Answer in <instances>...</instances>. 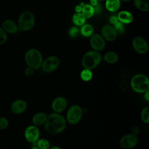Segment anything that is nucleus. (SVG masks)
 Segmentation results:
<instances>
[{
  "instance_id": "1",
  "label": "nucleus",
  "mask_w": 149,
  "mask_h": 149,
  "mask_svg": "<svg viewBox=\"0 0 149 149\" xmlns=\"http://www.w3.org/2000/svg\"><path fill=\"white\" fill-rule=\"evenodd\" d=\"M67 126V122L61 114L52 112L48 115L44 123L45 130L50 134H58L63 132Z\"/></svg>"
},
{
  "instance_id": "2",
  "label": "nucleus",
  "mask_w": 149,
  "mask_h": 149,
  "mask_svg": "<svg viewBox=\"0 0 149 149\" xmlns=\"http://www.w3.org/2000/svg\"><path fill=\"white\" fill-rule=\"evenodd\" d=\"M36 22L33 13L29 10H24L19 15L17 20V26L20 31H28L34 26Z\"/></svg>"
},
{
  "instance_id": "3",
  "label": "nucleus",
  "mask_w": 149,
  "mask_h": 149,
  "mask_svg": "<svg viewBox=\"0 0 149 149\" xmlns=\"http://www.w3.org/2000/svg\"><path fill=\"white\" fill-rule=\"evenodd\" d=\"M24 61L27 66L34 70L38 69L41 66L43 61L42 55L38 49L31 48L26 52Z\"/></svg>"
},
{
  "instance_id": "4",
  "label": "nucleus",
  "mask_w": 149,
  "mask_h": 149,
  "mask_svg": "<svg viewBox=\"0 0 149 149\" xmlns=\"http://www.w3.org/2000/svg\"><path fill=\"white\" fill-rule=\"evenodd\" d=\"M102 56L99 52L90 51L87 52L83 56L81 63L83 66L90 70L95 68L101 62Z\"/></svg>"
},
{
  "instance_id": "5",
  "label": "nucleus",
  "mask_w": 149,
  "mask_h": 149,
  "mask_svg": "<svg viewBox=\"0 0 149 149\" xmlns=\"http://www.w3.org/2000/svg\"><path fill=\"white\" fill-rule=\"evenodd\" d=\"M132 90L137 93H144L149 89V80L147 76L138 74L134 76L130 81Z\"/></svg>"
},
{
  "instance_id": "6",
  "label": "nucleus",
  "mask_w": 149,
  "mask_h": 149,
  "mask_svg": "<svg viewBox=\"0 0 149 149\" xmlns=\"http://www.w3.org/2000/svg\"><path fill=\"white\" fill-rule=\"evenodd\" d=\"M83 114V109L80 105H72L68 109L65 119L66 122L70 125H76L81 120Z\"/></svg>"
},
{
  "instance_id": "7",
  "label": "nucleus",
  "mask_w": 149,
  "mask_h": 149,
  "mask_svg": "<svg viewBox=\"0 0 149 149\" xmlns=\"http://www.w3.org/2000/svg\"><path fill=\"white\" fill-rule=\"evenodd\" d=\"M60 64L59 59L56 56H50L42 61L41 66L45 73H51L56 69Z\"/></svg>"
},
{
  "instance_id": "8",
  "label": "nucleus",
  "mask_w": 149,
  "mask_h": 149,
  "mask_svg": "<svg viewBox=\"0 0 149 149\" xmlns=\"http://www.w3.org/2000/svg\"><path fill=\"white\" fill-rule=\"evenodd\" d=\"M138 143V138L132 133L123 136L119 140V146L123 149H132L135 147Z\"/></svg>"
},
{
  "instance_id": "9",
  "label": "nucleus",
  "mask_w": 149,
  "mask_h": 149,
  "mask_svg": "<svg viewBox=\"0 0 149 149\" xmlns=\"http://www.w3.org/2000/svg\"><path fill=\"white\" fill-rule=\"evenodd\" d=\"M40 132L38 127L33 125L28 126L24 132V138L30 143L37 142L40 139Z\"/></svg>"
},
{
  "instance_id": "10",
  "label": "nucleus",
  "mask_w": 149,
  "mask_h": 149,
  "mask_svg": "<svg viewBox=\"0 0 149 149\" xmlns=\"http://www.w3.org/2000/svg\"><path fill=\"white\" fill-rule=\"evenodd\" d=\"M132 46L133 49L140 54H145L148 51V44L147 42L141 37H136L133 39Z\"/></svg>"
},
{
  "instance_id": "11",
  "label": "nucleus",
  "mask_w": 149,
  "mask_h": 149,
  "mask_svg": "<svg viewBox=\"0 0 149 149\" xmlns=\"http://www.w3.org/2000/svg\"><path fill=\"white\" fill-rule=\"evenodd\" d=\"M68 106V101L66 98L59 96L56 97L51 103V108L54 112L61 113L63 112Z\"/></svg>"
},
{
  "instance_id": "12",
  "label": "nucleus",
  "mask_w": 149,
  "mask_h": 149,
  "mask_svg": "<svg viewBox=\"0 0 149 149\" xmlns=\"http://www.w3.org/2000/svg\"><path fill=\"white\" fill-rule=\"evenodd\" d=\"M90 44L91 48L95 51H100L104 49L105 47V41L101 35L95 34L91 36Z\"/></svg>"
},
{
  "instance_id": "13",
  "label": "nucleus",
  "mask_w": 149,
  "mask_h": 149,
  "mask_svg": "<svg viewBox=\"0 0 149 149\" xmlns=\"http://www.w3.org/2000/svg\"><path fill=\"white\" fill-rule=\"evenodd\" d=\"M27 108V102L22 99L13 101L10 105L11 112L16 115H20L26 111Z\"/></svg>"
},
{
  "instance_id": "14",
  "label": "nucleus",
  "mask_w": 149,
  "mask_h": 149,
  "mask_svg": "<svg viewBox=\"0 0 149 149\" xmlns=\"http://www.w3.org/2000/svg\"><path fill=\"white\" fill-rule=\"evenodd\" d=\"M118 33L113 26L109 24L104 25L101 29V36L104 40L113 41L117 37Z\"/></svg>"
},
{
  "instance_id": "15",
  "label": "nucleus",
  "mask_w": 149,
  "mask_h": 149,
  "mask_svg": "<svg viewBox=\"0 0 149 149\" xmlns=\"http://www.w3.org/2000/svg\"><path fill=\"white\" fill-rule=\"evenodd\" d=\"M1 26L8 34H15L19 31L17 23L11 19L4 20Z\"/></svg>"
},
{
  "instance_id": "16",
  "label": "nucleus",
  "mask_w": 149,
  "mask_h": 149,
  "mask_svg": "<svg viewBox=\"0 0 149 149\" xmlns=\"http://www.w3.org/2000/svg\"><path fill=\"white\" fill-rule=\"evenodd\" d=\"M48 115L44 112H38L36 113L31 118L33 125L36 126H39L44 125Z\"/></svg>"
},
{
  "instance_id": "17",
  "label": "nucleus",
  "mask_w": 149,
  "mask_h": 149,
  "mask_svg": "<svg viewBox=\"0 0 149 149\" xmlns=\"http://www.w3.org/2000/svg\"><path fill=\"white\" fill-rule=\"evenodd\" d=\"M117 18L120 23L123 24H129L133 20V16L127 10H122L118 14Z\"/></svg>"
},
{
  "instance_id": "18",
  "label": "nucleus",
  "mask_w": 149,
  "mask_h": 149,
  "mask_svg": "<svg viewBox=\"0 0 149 149\" xmlns=\"http://www.w3.org/2000/svg\"><path fill=\"white\" fill-rule=\"evenodd\" d=\"M120 6V0H106L105 7L109 12L117 11Z\"/></svg>"
},
{
  "instance_id": "19",
  "label": "nucleus",
  "mask_w": 149,
  "mask_h": 149,
  "mask_svg": "<svg viewBox=\"0 0 149 149\" xmlns=\"http://www.w3.org/2000/svg\"><path fill=\"white\" fill-rule=\"evenodd\" d=\"M134 4L141 11L147 12L149 10V0H134Z\"/></svg>"
},
{
  "instance_id": "20",
  "label": "nucleus",
  "mask_w": 149,
  "mask_h": 149,
  "mask_svg": "<svg viewBox=\"0 0 149 149\" xmlns=\"http://www.w3.org/2000/svg\"><path fill=\"white\" fill-rule=\"evenodd\" d=\"M81 13L86 19L91 18L94 14V9L90 4H85L82 6Z\"/></svg>"
},
{
  "instance_id": "21",
  "label": "nucleus",
  "mask_w": 149,
  "mask_h": 149,
  "mask_svg": "<svg viewBox=\"0 0 149 149\" xmlns=\"http://www.w3.org/2000/svg\"><path fill=\"white\" fill-rule=\"evenodd\" d=\"M104 60L110 64H113L116 63L118 60V55L115 52H108L106 53L103 56Z\"/></svg>"
},
{
  "instance_id": "22",
  "label": "nucleus",
  "mask_w": 149,
  "mask_h": 149,
  "mask_svg": "<svg viewBox=\"0 0 149 149\" xmlns=\"http://www.w3.org/2000/svg\"><path fill=\"white\" fill-rule=\"evenodd\" d=\"M86 17L81 13H76L72 17V21L73 23L75 25L79 26L84 25L86 22Z\"/></svg>"
},
{
  "instance_id": "23",
  "label": "nucleus",
  "mask_w": 149,
  "mask_h": 149,
  "mask_svg": "<svg viewBox=\"0 0 149 149\" xmlns=\"http://www.w3.org/2000/svg\"><path fill=\"white\" fill-rule=\"evenodd\" d=\"M93 32L94 28L90 24H84L82 26L80 30V33L81 34V35L86 37H91L93 35Z\"/></svg>"
},
{
  "instance_id": "24",
  "label": "nucleus",
  "mask_w": 149,
  "mask_h": 149,
  "mask_svg": "<svg viewBox=\"0 0 149 149\" xmlns=\"http://www.w3.org/2000/svg\"><path fill=\"white\" fill-rule=\"evenodd\" d=\"M80 77L84 81H88L93 77V73L91 70L84 68L80 73Z\"/></svg>"
},
{
  "instance_id": "25",
  "label": "nucleus",
  "mask_w": 149,
  "mask_h": 149,
  "mask_svg": "<svg viewBox=\"0 0 149 149\" xmlns=\"http://www.w3.org/2000/svg\"><path fill=\"white\" fill-rule=\"evenodd\" d=\"M141 119L143 123L146 124L149 123V107H144L140 113Z\"/></svg>"
},
{
  "instance_id": "26",
  "label": "nucleus",
  "mask_w": 149,
  "mask_h": 149,
  "mask_svg": "<svg viewBox=\"0 0 149 149\" xmlns=\"http://www.w3.org/2000/svg\"><path fill=\"white\" fill-rule=\"evenodd\" d=\"M36 143L40 149H49L50 147V143L47 139H39Z\"/></svg>"
},
{
  "instance_id": "27",
  "label": "nucleus",
  "mask_w": 149,
  "mask_h": 149,
  "mask_svg": "<svg viewBox=\"0 0 149 149\" xmlns=\"http://www.w3.org/2000/svg\"><path fill=\"white\" fill-rule=\"evenodd\" d=\"M8 38V34L3 30L1 26H0V45L5 44Z\"/></svg>"
},
{
  "instance_id": "28",
  "label": "nucleus",
  "mask_w": 149,
  "mask_h": 149,
  "mask_svg": "<svg viewBox=\"0 0 149 149\" xmlns=\"http://www.w3.org/2000/svg\"><path fill=\"white\" fill-rule=\"evenodd\" d=\"M9 126V120L5 116H0V130L6 129Z\"/></svg>"
},
{
  "instance_id": "29",
  "label": "nucleus",
  "mask_w": 149,
  "mask_h": 149,
  "mask_svg": "<svg viewBox=\"0 0 149 149\" xmlns=\"http://www.w3.org/2000/svg\"><path fill=\"white\" fill-rule=\"evenodd\" d=\"M113 27L115 28L117 33L123 34L125 31V28L123 24L120 22H118L115 25H113Z\"/></svg>"
},
{
  "instance_id": "30",
  "label": "nucleus",
  "mask_w": 149,
  "mask_h": 149,
  "mask_svg": "<svg viewBox=\"0 0 149 149\" xmlns=\"http://www.w3.org/2000/svg\"><path fill=\"white\" fill-rule=\"evenodd\" d=\"M79 33V30L78 28L76 27H72L69 30V36L71 37H77L78 36Z\"/></svg>"
},
{
  "instance_id": "31",
  "label": "nucleus",
  "mask_w": 149,
  "mask_h": 149,
  "mask_svg": "<svg viewBox=\"0 0 149 149\" xmlns=\"http://www.w3.org/2000/svg\"><path fill=\"white\" fill-rule=\"evenodd\" d=\"M34 71V69H33V68L29 66H27L24 70V74L27 77H30L33 74Z\"/></svg>"
},
{
  "instance_id": "32",
  "label": "nucleus",
  "mask_w": 149,
  "mask_h": 149,
  "mask_svg": "<svg viewBox=\"0 0 149 149\" xmlns=\"http://www.w3.org/2000/svg\"><path fill=\"white\" fill-rule=\"evenodd\" d=\"M109 23L112 24V25H115L116 23H118L119 22L117 16H112L109 18Z\"/></svg>"
},
{
  "instance_id": "33",
  "label": "nucleus",
  "mask_w": 149,
  "mask_h": 149,
  "mask_svg": "<svg viewBox=\"0 0 149 149\" xmlns=\"http://www.w3.org/2000/svg\"><path fill=\"white\" fill-rule=\"evenodd\" d=\"M144 98L146 101H147V102L149 101V90L146 91L144 93Z\"/></svg>"
},
{
  "instance_id": "34",
  "label": "nucleus",
  "mask_w": 149,
  "mask_h": 149,
  "mask_svg": "<svg viewBox=\"0 0 149 149\" xmlns=\"http://www.w3.org/2000/svg\"><path fill=\"white\" fill-rule=\"evenodd\" d=\"M81 9H82V6L81 5H77L75 7V11L76 13H81Z\"/></svg>"
},
{
  "instance_id": "35",
  "label": "nucleus",
  "mask_w": 149,
  "mask_h": 149,
  "mask_svg": "<svg viewBox=\"0 0 149 149\" xmlns=\"http://www.w3.org/2000/svg\"><path fill=\"white\" fill-rule=\"evenodd\" d=\"M90 5H92L93 6H95L98 3V1L97 0H90Z\"/></svg>"
},
{
  "instance_id": "36",
  "label": "nucleus",
  "mask_w": 149,
  "mask_h": 149,
  "mask_svg": "<svg viewBox=\"0 0 149 149\" xmlns=\"http://www.w3.org/2000/svg\"><path fill=\"white\" fill-rule=\"evenodd\" d=\"M30 149H40L37 145V143H31V147L30 148Z\"/></svg>"
},
{
  "instance_id": "37",
  "label": "nucleus",
  "mask_w": 149,
  "mask_h": 149,
  "mask_svg": "<svg viewBox=\"0 0 149 149\" xmlns=\"http://www.w3.org/2000/svg\"><path fill=\"white\" fill-rule=\"evenodd\" d=\"M49 149H62V148L58 146H54L50 147Z\"/></svg>"
},
{
  "instance_id": "38",
  "label": "nucleus",
  "mask_w": 149,
  "mask_h": 149,
  "mask_svg": "<svg viewBox=\"0 0 149 149\" xmlns=\"http://www.w3.org/2000/svg\"><path fill=\"white\" fill-rule=\"evenodd\" d=\"M120 1H122V2H127L130 1L131 0H120Z\"/></svg>"
},
{
  "instance_id": "39",
  "label": "nucleus",
  "mask_w": 149,
  "mask_h": 149,
  "mask_svg": "<svg viewBox=\"0 0 149 149\" xmlns=\"http://www.w3.org/2000/svg\"><path fill=\"white\" fill-rule=\"evenodd\" d=\"M1 20H0V26H1Z\"/></svg>"
},
{
  "instance_id": "40",
  "label": "nucleus",
  "mask_w": 149,
  "mask_h": 149,
  "mask_svg": "<svg viewBox=\"0 0 149 149\" xmlns=\"http://www.w3.org/2000/svg\"><path fill=\"white\" fill-rule=\"evenodd\" d=\"M97 1H103V0H97Z\"/></svg>"
},
{
  "instance_id": "41",
  "label": "nucleus",
  "mask_w": 149,
  "mask_h": 149,
  "mask_svg": "<svg viewBox=\"0 0 149 149\" xmlns=\"http://www.w3.org/2000/svg\"><path fill=\"white\" fill-rule=\"evenodd\" d=\"M0 149H1V147H0Z\"/></svg>"
}]
</instances>
